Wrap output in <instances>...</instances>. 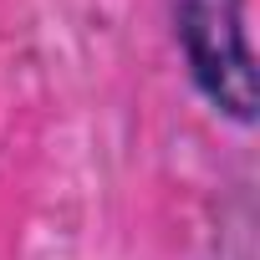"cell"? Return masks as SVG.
<instances>
[{
  "label": "cell",
  "instance_id": "1",
  "mask_svg": "<svg viewBox=\"0 0 260 260\" xmlns=\"http://www.w3.org/2000/svg\"><path fill=\"white\" fill-rule=\"evenodd\" d=\"M174 31L194 87L235 122H255V51L245 31V0H174Z\"/></svg>",
  "mask_w": 260,
  "mask_h": 260
}]
</instances>
